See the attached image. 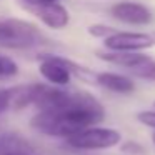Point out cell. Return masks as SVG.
Returning a JSON list of instances; mask_svg holds the SVG:
<instances>
[{
	"label": "cell",
	"instance_id": "9c48e42d",
	"mask_svg": "<svg viewBox=\"0 0 155 155\" xmlns=\"http://www.w3.org/2000/svg\"><path fill=\"white\" fill-rule=\"evenodd\" d=\"M92 84L117 95H130L137 90L135 78H132L127 74H122V72H112V70L94 72V82Z\"/></svg>",
	"mask_w": 155,
	"mask_h": 155
},
{
	"label": "cell",
	"instance_id": "7a4b0ae2",
	"mask_svg": "<svg viewBox=\"0 0 155 155\" xmlns=\"http://www.w3.org/2000/svg\"><path fill=\"white\" fill-rule=\"evenodd\" d=\"M37 70L45 84L54 85V87H70L75 77L84 82H90V84L94 82L92 70L58 54L40 52L37 55Z\"/></svg>",
	"mask_w": 155,
	"mask_h": 155
},
{
	"label": "cell",
	"instance_id": "52a82bcc",
	"mask_svg": "<svg viewBox=\"0 0 155 155\" xmlns=\"http://www.w3.org/2000/svg\"><path fill=\"white\" fill-rule=\"evenodd\" d=\"M108 17L128 27H148L155 20L153 10L137 0H118L112 4L108 7Z\"/></svg>",
	"mask_w": 155,
	"mask_h": 155
},
{
	"label": "cell",
	"instance_id": "9a60e30c",
	"mask_svg": "<svg viewBox=\"0 0 155 155\" xmlns=\"http://www.w3.org/2000/svg\"><path fill=\"white\" fill-rule=\"evenodd\" d=\"M137 122L148 128H155V108L153 110H140L137 114Z\"/></svg>",
	"mask_w": 155,
	"mask_h": 155
},
{
	"label": "cell",
	"instance_id": "4fadbf2b",
	"mask_svg": "<svg viewBox=\"0 0 155 155\" xmlns=\"http://www.w3.org/2000/svg\"><path fill=\"white\" fill-rule=\"evenodd\" d=\"M120 152H124L125 155H143L147 152V148L137 140H127V142H120Z\"/></svg>",
	"mask_w": 155,
	"mask_h": 155
},
{
	"label": "cell",
	"instance_id": "7c38bea8",
	"mask_svg": "<svg viewBox=\"0 0 155 155\" xmlns=\"http://www.w3.org/2000/svg\"><path fill=\"white\" fill-rule=\"evenodd\" d=\"M117 30L115 27H112V25H107V24H92L87 27V34L90 35V37L94 38H102L104 40L105 37H108V35H112L114 32Z\"/></svg>",
	"mask_w": 155,
	"mask_h": 155
},
{
	"label": "cell",
	"instance_id": "ba28073f",
	"mask_svg": "<svg viewBox=\"0 0 155 155\" xmlns=\"http://www.w3.org/2000/svg\"><path fill=\"white\" fill-rule=\"evenodd\" d=\"M27 10H30L44 27H47L48 30H55V32H60L64 28H67L72 20L70 10L62 2L38 5V7H32V8H27Z\"/></svg>",
	"mask_w": 155,
	"mask_h": 155
},
{
	"label": "cell",
	"instance_id": "2e32d148",
	"mask_svg": "<svg viewBox=\"0 0 155 155\" xmlns=\"http://www.w3.org/2000/svg\"><path fill=\"white\" fill-rule=\"evenodd\" d=\"M25 5V8H32V7H38V5H45V4H54V2H62V0H20Z\"/></svg>",
	"mask_w": 155,
	"mask_h": 155
},
{
	"label": "cell",
	"instance_id": "6da1fadb",
	"mask_svg": "<svg viewBox=\"0 0 155 155\" xmlns=\"http://www.w3.org/2000/svg\"><path fill=\"white\" fill-rule=\"evenodd\" d=\"M105 115V107L95 95L67 87L52 107L32 115L30 127L45 137L64 140L87 127L102 124Z\"/></svg>",
	"mask_w": 155,
	"mask_h": 155
},
{
	"label": "cell",
	"instance_id": "277c9868",
	"mask_svg": "<svg viewBox=\"0 0 155 155\" xmlns=\"http://www.w3.org/2000/svg\"><path fill=\"white\" fill-rule=\"evenodd\" d=\"M62 142L67 148L78 153H94V152H104L118 147L122 142V134L114 127H104L98 124L84 128L64 138Z\"/></svg>",
	"mask_w": 155,
	"mask_h": 155
},
{
	"label": "cell",
	"instance_id": "8fae6325",
	"mask_svg": "<svg viewBox=\"0 0 155 155\" xmlns=\"http://www.w3.org/2000/svg\"><path fill=\"white\" fill-rule=\"evenodd\" d=\"M20 74V65L15 58L0 54V80H10Z\"/></svg>",
	"mask_w": 155,
	"mask_h": 155
},
{
	"label": "cell",
	"instance_id": "8992f818",
	"mask_svg": "<svg viewBox=\"0 0 155 155\" xmlns=\"http://www.w3.org/2000/svg\"><path fill=\"white\" fill-rule=\"evenodd\" d=\"M104 50L108 52H147L155 47V30H115L105 37Z\"/></svg>",
	"mask_w": 155,
	"mask_h": 155
},
{
	"label": "cell",
	"instance_id": "30bf717a",
	"mask_svg": "<svg viewBox=\"0 0 155 155\" xmlns=\"http://www.w3.org/2000/svg\"><path fill=\"white\" fill-rule=\"evenodd\" d=\"M0 155H38V152L22 135L7 132L0 135Z\"/></svg>",
	"mask_w": 155,
	"mask_h": 155
},
{
	"label": "cell",
	"instance_id": "e0dca14e",
	"mask_svg": "<svg viewBox=\"0 0 155 155\" xmlns=\"http://www.w3.org/2000/svg\"><path fill=\"white\" fill-rule=\"evenodd\" d=\"M150 140H152V145L155 147V128H152V134H150Z\"/></svg>",
	"mask_w": 155,
	"mask_h": 155
},
{
	"label": "cell",
	"instance_id": "5bb4252c",
	"mask_svg": "<svg viewBox=\"0 0 155 155\" xmlns=\"http://www.w3.org/2000/svg\"><path fill=\"white\" fill-rule=\"evenodd\" d=\"M12 105V87H0V117L7 110H10Z\"/></svg>",
	"mask_w": 155,
	"mask_h": 155
},
{
	"label": "cell",
	"instance_id": "5b68a950",
	"mask_svg": "<svg viewBox=\"0 0 155 155\" xmlns=\"http://www.w3.org/2000/svg\"><path fill=\"white\" fill-rule=\"evenodd\" d=\"M95 55L102 62L124 68L132 78L155 84V57L145 52H108L102 48Z\"/></svg>",
	"mask_w": 155,
	"mask_h": 155
},
{
	"label": "cell",
	"instance_id": "3957f363",
	"mask_svg": "<svg viewBox=\"0 0 155 155\" xmlns=\"http://www.w3.org/2000/svg\"><path fill=\"white\" fill-rule=\"evenodd\" d=\"M44 44H47V38L34 22L18 17H0V48L32 50Z\"/></svg>",
	"mask_w": 155,
	"mask_h": 155
}]
</instances>
